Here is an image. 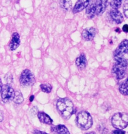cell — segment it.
<instances>
[{
  "label": "cell",
  "mask_w": 128,
  "mask_h": 134,
  "mask_svg": "<svg viewBox=\"0 0 128 134\" xmlns=\"http://www.w3.org/2000/svg\"><path fill=\"white\" fill-rule=\"evenodd\" d=\"M57 108L62 116L65 119H69L73 114V104L67 98L58 99Z\"/></svg>",
  "instance_id": "6da1fadb"
},
{
  "label": "cell",
  "mask_w": 128,
  "mask_h": 134,
  "mask_svg": "<svg viewBox=\"0 0 128 134\" xmlns=\"http://www.w3.org/2000/svg\"><path fill=\"white\" fill-rule=\"evenodd\" d=\"M76 122L78 126L83 130H88L93 125L91 116L86 111H82L78 113L76 118Z\"/></svg>",
  "instance_id": "7a4b0ae2"
},
{
  "label": "cell",
  "mask_w": 128,
  "mask_h": 134,
  "mask_svg": "<svg viewBox=\"0 0 128 134\" xmlns=\"http://www.w3.org/2000/svg\"><path fill=\"white\" fill-rule=\"evenodd\" d=\"M112 124L114 128L123 130L128 125V114L119 113L115 114L112 118Z\"/></svg>",
  "instance_id": "3957f363"
},
{
  "label": "cell",
  "mask_w": 128,
  "mask_h": 134,
  "mask_svg": "<svg viewBox=\"0 0 128 134\" xmlns=\"http://www.w3.org/2000/svg\"><path fill=\"white\" fill-rule=\"evenodd\" d=\"M127 66L128 62L126 59L122 61L116 62L113 67L112 72L117 79H121L124 77Z\"/></svg>",
  "instance_id": "277c9868"
},
{
  "label": "cell",
  "mask_w": 128,
  "mask_h": 134,
  "mask_svg": "<svg viewBox=\"0 0 128 134\" xmlns=\"http://www.w3.org/2000/svg\"><path fill=\"white\" fill-rule=\"evenodd\" d=\"M20 82L21 85L24 86H30L35 83V78L30 70L26 69L21 74Z\"/></svg>",
  "instance_id": "5b68a950"
},
{
  "label": "cell",
  "mask_w": 128,
  "mask_h": 134,
  "mask_svg": "<svg viewBox=\"0 0 128 134\" xmlns=\"http://www.w3.org/2000/svg\"><path fill=\"white\" fill-rule=\"evenodd\" d=\"M15 92L12 88L8 85H5L3 88L2 92V99L4 103L11 102L14 99Z\"/></svg>",
  "instance_id": "8992f818"
},
{
  "label": "cell",
  "mask_w": 128,
  "mask_h": 134,
  "mask_svg": "<svg viewBox=\"0 0 128 134\" xmlns=\"http://www.w3.org/2000/svg\"><path fill=\"white\" fill-rule=\"evenodd\" d=\"M91 0H78L74 7L73 12L74 14L83 11L89 5Z\"/></svg>",
  "instance_id": "52a82bcc"
},
{
  "label": "cell",
  "mask_w": 128,
  "mask_h": 134,
  "mask_svg": "<svg viewBox=\"0 0 128 134\" xmlns=\"http://www.w3.org/2000/svg\"><path fill=\"white\" fill-rule=\"evenodd\" d=\"M97 31L93 27L87 28L84 29L82 32V37L84 39L87 41H91L95 36Z\"/></svg>",
  "instance_id": "ba28073f"
},
{
  "label": "cell",
  "mask_w": 128,
  "mask_h": 134,
  "mask_svg": "<svg viewBox=\"0 0 128 134\" xmlns=\"http://www.w3.org/2000/svg\"><path fill=\"white\" fill-rule=\"evenodd\" d=\"M95 4L96 15H101L105 11L107 4V0H96Z\"/></svg>",
  "instance_id": "9c48e42d"
},
{
  "label": "cell",
  "mask_w": 128,
  "mask_h": 134,
  "mask_svg": "<svg viewBox=\"0 0 128 134\" xmlns=\"http://www.w3.org/2000/svg\"><path fill=\"white\" fill-rule=\"evenodd\" d=\"M20 35L18 33L15 32L13 34L12 39L9 45V48L11 51L15 50L20 45Z\"/></svg>",
  "instance_id": "30bf717a"
},
{
  "label": "cell",
  "mask_w": 128,
  "mask_h": 134,
  "mask_svg": "<svg viewBox=\"0 0 128 134\" xmlns=\"http://www.w3.org/2000/svg\"><path fill=\"white\" fill-rule=\"evenodd\" d=\"M110 15L112 19L117 24H121L124 20V17L122 14L118 10L113 9L110 12Z\"/></svg>",
  "instance_id": "8fae6325"
},
{
  "label": "cell",
  "mask_w": 128,
  "mask_h": 134,
  "mask_svg": "<svg viewBox=\"0 0 128 134\" xmlns=\"http://www.w3.org/2000/svg\"><path fill=\"white\" fill-rule=\"evenodd\" d=\"M115 51L123 55L128 53V40L125 39L122 41Z\"/></svg>",
  "instance_id": "7c38bea8"
},
{
  "label": "cell",
  "mask_w": 128,
  "mask_h": 134,
  "mask_svg": "<svg viewBox=\"0 0 128 134\" xmlns=\"http://www.w3.org/2000/svg\"><path fill=\"white\" fill-rule=\"evenodd\" d=\"M51 131L56 134H70L67 128L64 125H59L51 128Z\"/></svg>",
  "instance_id": "4fadbf2b"
},
{
  "label": "cell",
  "mask_w": 128,
  "mask_h": 134,
  "mask_svg": "<svg viewBox=\"0 0 128 134\" xmlns=\"http://www.w3.org/2000/svg\"><path fill=\"white\" fill-rule=\"evenodd\" d=\"M38 117L40 121L46 124L51 125L52 124L53 121L51 118L46 114L43 112H39L38 114Z\"/></svg>",
  "instance_id": "5bb4252c"
},
{
  "label": "cell",
  "mask_w": 128,
  "mask_h": 134,
  "mask_svg": "<svg viewBox=\"0 0 128 134\" xmlns=\"http://www.w3.org/2000/svg\"><path fill=\"white\" fill-rule=\"evenodd\" d=\"M76 64L77 67H79L81 69H84L85 68L87 64V60L84 54H81L77 58L76 60Z\"/></svg>",
  "instance_id": "9a60e30c"
},
{
  "label": "cell",
  "mask_w": 128,
  "mask_h": 134,
  "mask_svg": "<svg viewBox=\"0 0 128 134\" xmlns=\"http://www.w3.org/2000/svg\"><path fill=\"white\" fill-rule=\"evenodd\" d=\"M86 15L89 19H92L94 17L95 15L96 14V7L95 4H92L89 5L87 7L86 9Z\"/></svg>",
  "instance_id": "2e32d148"
},
{
  "label": "cell",
  "mask_w": 128,
  "mask_h": 134,
  "mask_svg": "<svg viewBox=\"0 0 128 134\" xmlns=\"http://www.w3.org/2000/svg\"><path fill=\"white\" fill-rule=\"evenodd\" d=\"M60 5L62 8L66 11H70L72 8L71 0H60Z\"/></svg>",
  "instance_id": "e0dca14e"
},
{
  "label": "cell",
  "mask_w": 128,
  "mask_h": 134,
  "mask_svg": "<svg viewBox=\"0 0 128 134\" xmlns=\"http://www.w3.org/2000/svg\"><path fill=\"white\" fill-rule=\"evenodd\" d=\"M119 91L124 96H128V78L119 87Z\"/></svg>",
  "instance_id": "ac0fdd59"
},
{
  "label": "cell",
  "mask_w": 128,
  "mask_h": 134,
  "mask_svg": "<svg viewBox=\"0 0 128 134\" xmlns=\"http://www.w3.org/2000/svg\"><path fill=\"white\" fill-rule=\"evenodd\" d=\"M14 103L16 104H22L24 101V98L22 93L19 91H17L15 92V97L13 99Z\"/></svg>",
  "instance_id": "d6986e66"
},
{
  "label": "cell",
  "mask_w": 128,
  "mask_h": 134,
  "mask_svg": "<svg viewBox=\"0 0 128 134\" xmlns=\"http://www.w3.org/2000/svg\"><path fill=\"white\" fill-rule=\"evenodd\" d=\"M122 2V0H112L110 2V6L113 9L118 10L121 6Z\"/></svg>",
  "instance_id": "ffe728a7"
},
{
  "label": "cell",
  "mask_w": 128,
  "mask_h": 134,
  "mask_svg": "<svg viewBox=\"0 0 128 134\" xmlns=\"http://www.w3.org/2000/svg\"><path fill=\"white\" fill-rule=\"evenodd\" d=\"M42 91L46 93H50L52 91V87L49 84H42L41 85Z\"/></svg>",
  "instance_id": "44dd1931"
},
{
  "label": "cell",
  "mask_w": 128,
  "mask_h": 134,
  "mask_svg": "<svg viewBox=\"0 0 128 134\" xmlns=\"http://www.w3.org/2000/svg\"><path fill=\"white\" fill-rule=\"evenodd\" d=\"M5 79L7 82L8 84H11L12 83L13 79L12 75L11 73H7L5 76Z\"/></svg>",
  "instance_id": "7402d4cb"
},
{
  "label": "cell",
  "mask_w": 128,
  "mask_h": 134,
  "mask_svg": "<svg viewBox=\"0 0 128 134\" xmlns=\"http://www.w3.org/2000/svg\"><path fill=\"white\" fill-rule=\"evenodd\" d=\"M123 10L125 16L128 18V1L124 5Z\"/></svg>",
  "instance_id": "603a6c76"
},
{
  "label": "cell",
  "mask_w": 128,
  "mask_h": 134,
  "mask_svg": "<svg viewBox=\"0 0 128 134\" xmlns=\"http://www.w3.org/2000/svg\"><path fill=\"white\" fill-rule=\"evenodd\" d=\"M112 134H126V133L125 131H123L122 130L117 129L116 130L112 131Z\"/></svg>",
  "instance_id": "cb8c5ba5"
},
{
  "label": "cell",
  "mask_w": 128,
  "mask_h": 134,
  "mask_svg": "<svg viewBox=\"0 0 128 134\" xmlns=\"http://www.w3.org/2000/svg\"><path fill=\"white\" fill-rule=\"evenodd\" d=\"M38 112V110L37 109L36 107H33V108L32 109V110H31V113L32 114V115H36Z\"/></svg>",
  "instance_id": "d4e9b609"
},
{
  "label": "cell",
  "mask_w": 128,
  "mask_h": 134,
  "mask_svg": "<svg viewBox=\"0 0 128 134\" xmlns=\"http://www.w3.org/2000/svg\"><path fill=\"white\" fill-rule=\"evenodd\" d=\"M123 30L124 32L128 33V25H124L123 27Z\"/></svg>",
  "instance_id": "484cf974"
},
{
  "label": "cell",
  "mask_w": 128,
  "mask_h": 134,
  "mask_svg": "<svg viewBox=\"0 0 128 134\" xmlns=\"http://www.w3.org/2000/svg\"><path fill=\"white\" fill-rule=\"evenodd\" d=\"M34 134H47L45 132H42L40 131H38V130H35L34 131Z\"/></svg>",
  "instance_id": "4316f807"
},
{
  "label": "cell",
  "mask_w": 128,
  "mask_h": 134,
  "mask_svg": "<svg viewBox=\"0 0 128 134\" xmlns=\"http://www.w3.org/2000/svg\"><path fill=\"white\" fill-rule=\"evenodd\" d=\"M4 119V115L2 111L0 110V122H2Z\"/></svg>",
  "instance_id": "83f0119b"
},
{
  "label": "cell",
  "mask_w": 128,
  "mask_h": 134,
  "mask_svg": "<svg viewBox=\"0 0 128 134\" xmlns=\"http://www.w3.org/2000/svg\"><path fill=\"white\" fill-rule=\"evenodd\" d=\"M2 90H3V85H2V80L0 78V93H1V92H2Z\"/></svg>",
  "instance_id": "f1b7e54d"
},
{
  "label": "cell",
  "mask_w": 128,
  "mask_h": 134,
  "mask_svg": "<svg viewBox=\"0 0 128 134\" xmlns=\"http://www.w3.org/2000/svg\"><path fill=\"white\" fill-rule=\"evenodd\" d=\"M34 98H35V97H34V96L33 95L31 96L30 98V101L31 102H32L34 100Z\"/></svg>",
  "instance_id": "f546056e"
},
{
  "label": "cell",
  "mask_w": 128,
  "mask_h": 134,
  "mask_svg": "<svg viewBox=\"0 0 128 134\" xmlns=\"http://www.w3.org/2000/svg\"><path fill=\"white\" fill-rule=\"evenodd\" d=\"M85 134H97L96 133L94 132H89L87 133H86Z\"/></svg>",
  "instance_id": "4dcf8cb0"
}]
</instances>
